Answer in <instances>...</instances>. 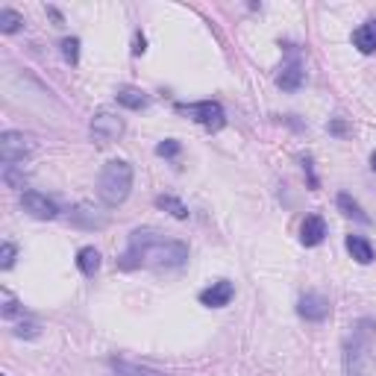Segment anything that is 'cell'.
Segmentation results:
<instances>
[{"mask_svg":"<svg viewBox=\"0 0 376 376\" xmlns=\"http://www.w3.org/2000/svg\"><path fill=\"white\" fill-rule=\"evenodd\" d=\"M326 238V220L320 215H306L303 227H300V241L306 247H317Z\"/></svg>","mask_w":376,"mask_h":376,"instance_id":"11","label":"cell"},{"mask_svg":"<svg viewBox=\"0 0 376 376\" xmlns=\"http://www.w3.org/2000/svg\"><path fill=\"white\" fill-rule=\"evenodd\" d=\"M129 191H132V165L124 159L106 162L101 176H97V197L109 209H115L121 203H127Z\"/></svg>","mask_w":376,"mask_h":376,"instance_id":"3","label":"cell"},{"mask_svg":"<svg viewBox=\"0 0 376 376\" xmlns=\"http://www.w3.org/2000/svg\"><path fill=\"white\" fill-rule=\"evenodd\" d=\"M115 97H118L121 106L132 109V112H138V109H147L150 106V97L141 92V88H136V85H121L118 92H115Z\"/></svg>","mask_w":376,"mask_h":376,"instance_id":"13","label":"cell"},{"mask_svg":"<svg viewBox=\"0 0 376 376\" xmlns=\"http://www.w3.org/2000/svg\"><path fill=\"white\" fill-rule=\"evenodd\" d=\"M21 209H24L30 218H36V220H53L59 215V206L53 203L48 194H41V191H24V194H21Z\"/></svg>","mask_w":376,"mask_h":376,"instance_id":"7","label":"cell"},{"mask_svg":"<svg viewBox=\"0 0 376 376\" xmlns=\"http://www.w3.org/2000/svg\"><path fill=\"white\" fill-rule=\"evenodd\" d=\"M333 132H338V136H341V132H344V124H341V121H335V124H333Z\"/></svg>","mask_w":376,"mask_h":376,"instance_id":"26","label":"cell"},{"mask_svg":"<svg viewBox=\"0 0 376 376\" xmlns=\"http://www.w3.org/2000/svg\"><path fill=\"white\" fill-rule=\"evenodd\" d=\"M156 206L159 209H165L168 215H174L176 220H185L188 218V206L182 203V200H176V197H171V194H162V197H156Z\"/></svg>","mask_w":376,"mask_h":376,"instance_id":"17","label":"cell"},{"mask_svg":"<svg viewBox=\"0 0 376 376\" xmlns=\"http://www.w3.org/2000/svg\"><path fill=\"white\" fill-rule=\"evenodd\" d=\"M188 262V244L180 238H171L159 229H132L129 232V244L121 253L118 268L121 271H174L182 268Z\"/></svg>","mask_w":376,"mask_h":376,"instance_id":"1","label":"cell"},{"mask_svg":"<svg viewBox=\"0 0 376 376\" xmlns=\"http://www.w3.org/2000/svg\"><path fill=\"white\" fill-rule=\"evenodd\" d=\"M62 56L68 65H76L80 62V39H65L62 41Z\"/></svg>","mask_w":376,"mask_h":376,"instance_id":"21","label":"cell"},{"mask_svg":"<svg viewBox=\"0 0 376 376\" xmlns=\"http://www.w3.org/2000/svg\"><path fill=\"white\" fill-rule=\"evenodd\" d=\"M145 50H147V39L138 32V36H136V44H132V53H136V56H141Z\"/></svg>","mask_w":376,"mask_h":376,"instance_id":"25","label":"cell"},{"mask_svg":"<svg viewBox=\"0 0 376 376\" xmlns=\"http://www.w3.org/2000/svg\"><path fill=\"white\" fill-rule=\"evenodd\" d=\"M0 376H6V373H0Z\"/></svg>","mask_w":376,"mask_h":376,"instance_id":"28","label":"cell"},{"mask_svg":"<svg viewBox=\"0 0 376 376\" xmlns=\"http://www.w3.org/2000/svg\"><path fill=\"white\" fill-rule=\"evenodd\" d=\"M370 168L376 171V150H373V156H370Z\"/></svg>","mask_w":376,"mask_h":376,"instance_id":"27","label":"cell"},{"mask_svg":"<svg viewBox=\"0 0 376 376\" xmlns=\"http://www.w3.org/2000/svg\"><path fill=\"white\" fill-rule=\"evenodd\" d=\"M232 297H236V285L229 280H218L209 285L206 291H200V303L209 309H224V306H229Z\"/></svg>","mask_w":376,"mask_h":376,"instance_id":"9","label":"cell"},{"mask_svg":"<svg viewBox=\"0 0 376 376\" xmlns=\"http://www.w3.org/2000/svg\"><path fill=\"white\" fill-rule=\"evenodd\" d=\"M176 112L191 118L194 124H200L209 132H218L227 127V115H224V106L218 101H200V103H176Z\"/></svg>","mask_w":376,"mask_h":376,"instance_id":"4","label":"cell"},{"mask_svg":"<svg viewBox=\"0 0 376 376\" xmlns=\"http://www.w3.org/2000/svg\"><path fill=\"white\" fill-rule=\"evenodd\" d=\"M303 76H306V71H303L300 56H291L282 65V71L276 74V85H280L282 92H297V88L303 85Z\"/></svg>","mask_w":376,"mask_h":376,"instance_id":"10","label":"cell"},{"mask_svg":"<svg viewBox=\"0 0 376 376\" xmlns=\"http://www.w3.org/2000/svg\"><path fill=\"white\" fill-rule=\"evenodd\" d=\"M124 136V118H118L115 112L109 109H101L94 118H92V138L97 145H112Z\"/></svg>","mask_w":376,"mask_h":376,"instance_id":"6","label":"cell"},{"mask_svg":"<svg viewBox=\"0 0 376 376\" xmlns=\"http://www.w3.org/2000/svg\"><path fill=\"white\" fill-rule=\"evenodd\" d=\"M115 376H165L153 368H145V364H132V362H112Z\"/></svg>","mask_w":376,"mask_h":376,"instance_id":"16","label":"cell"},{"mask_svg":"<svg viewBox=\"0 0 376 376\" xmlns=\"http://www.w3.org/2000/svg\"><path fill=\"white\" fill-rule=\"evenodd\" d=\"M347 253L359 264H370L373 262V247H370V241L364 236H347Z\"/></svg>","mask_w":376,"mask_h":376,"instance_id":"14","label":"cell"},{"mask_svg":"<svg viewBox=\"0 0 376 376\" xmlns=\"http://www.w3.org/2000/svg\"><path fill=\"white\" fill-rule=\"evenodd\" d=\"M376 341V324L373 320H359L353 333L344 341V373L347 376H364L370 364V347Z\"/></svg>","mask_w":376,"mask_h":376,"instance_id":"2","label":"cell"},{"mask_svg":"<svg viewBox=\"0 0 376 376\" xmlns=\"http://www.w3.org/2000/svg\"><path fill=\"white\" fill-rule=\"evenodd\" d=\"M15 335L18 338H39L41 335V326L36 324V320H24V324L15 326Z\"/></svg>","mask_w":376,"mask_h":376,"instance_id":"23","label":"cell"},{"mask_svg":"<svg viewBox=\"0 0 376 376\" xmlns=\"http://www.w3.org/2000/svg\"><path fill=\"white\" fill-rule=\"evenodd\" d=\"M353 48L364 53V56L376 53V21H368V24H362L359 30H353Z\"/></svg>","mask_w":376,"mask_h":376,"instance_id":"12","label":"cell"},{"mask_svg":"<svg viewBox=\"0 0 376 376\" xmlns=\"http://www.w3.org/2000/svg\"><path fill=\"white\" fill-rule=\"evenodd\" d=\"M76 268H80L85 276H94L101 271V250L97 247H83L76 253Z\"/></svg>","mask_w":376,"mask_h":376,"instance_id":"15","label":"cell"},{"mask_svg":"<svg viewBox=\"0 0 376 376\" xmlns=\"http://www.w3.org/2000/svg\"><path fill=\"white\" fill-rule=\"evenodd\" d=\"M24 27V15L15 12V9H0V32H6V36H12Z\"/></svg>","mask_w":376,"mask_h":376,"instance_id":"18","label":"cell"},{"mask_svg":"<svg viewBox=\"0 0 376 376\" xmlns=\"http://www.w3.org/2000/svg\"><path fill=\"white\" fill-rule=\"evenodd\" d=\"M32 150H36V138L27 136V132L6 129L3 136H0V159H3V165L24 162Z\"/></svg>","mask_w":376,"mask_h":376,"instance_id":"5","label":"cell"},{"mask_svg":"<svg viewBox=\"0 0 376 376\" xmlns=\"http://www.w3.org/2000/svg\"><path fill=\"white\" fill-rule=\"evenodd\" d=\"M180 150H182V145H180V141H176V138H165L162 145L156 147V153H159V156H165V159L176 156V153H180Z\"/></svg>","mask_w":376,"mask_h":376,"instance_id":"24","label":"cell"},{"mask_svg":"<svg viewBox=\"0 0 376 376\" xmlns=\"http://www.w3.org/2000/svg\"><path fill=\"white\" fill-rule=\"evenodd\" d=\"M338 206L344 209V215H347V218H356V220H362V224H370V218L362 212V206H359L356 200H353L350 194H344V191H341V194H338Z\"/></svg>","mask_w":376,"mask_h":376,"instance_id":"20","label":"cell"},{"mask_svg":"<svg viewBox=\"0 0 376 376\" xmlns=\"http://www.w3.org/2000/svg\"><path fill=\"white\" fill-rule=\"evenodd\" d=\"M297 312H300L303 320H312V324H320V320L329 317V300L324 294H306L300 297V306H297Z\"/></svg>","mask_w":376,"mask_h":376,"instance_id":"8","label":"cell"},{"mask_svg":"<svg viewBox=\"0 0 376 376\" xmlns=\"http://www.w3.org/2000/svg\"><path fill=\"white\" fill-rule=\"evenodd\" d=\"M15 256H18L15 244H12V241H3V247H0V268L9 271L15 264Z\"/></svg>","mask_w":376,"mask_h":376,"instance_id":"22","label":"cell"},{"mask_svg":"<svg viewBox=\"0 0 376 376\" xmlns=\"http://www.w3.org/2000/svg\"><path fill=\"white\" fill-rule=\"evenodd\" d=\"M18 312H21L18 297L9 289H0V315H3L6 320H12V317H18Z\"/></svg>","mask_w":376,"mask_h":376,"instance_id":"19","label":"cell"}]
</instances>
